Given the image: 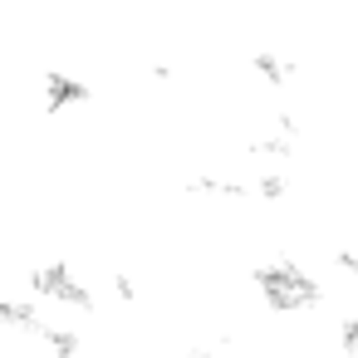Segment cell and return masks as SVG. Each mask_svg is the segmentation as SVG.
Listing matches in <instances>:
<instances>
[{
  "label": "cell",
  "instance_id": "cell-1",
  "mask_svg": "<svg viewBox=\"0 0 358 358\" xmlns=\"http://www.w3.org/2000/svg\"><path fill=\"white\" fill-rule=\"evenodd\" d=\"M250 285H255L260 299H265L270 309H280V314H299V309H314V304L324 299L319 280H314L304 265H294V260L255 265V270H250Z\"/></svg>",
  "mask_w": 358,
  "mask_h": 358
},
{
  "label": "cell",
  "instance_id": "cell-2",
  "mask_svg": "<svg viewBox=\"0 0 358 358\" xmlns=\"http://www.w3.org/2000/svg\"><path fill=\"white\" fill-rule=\"evenodd\" d=\"M250 79L265 84V89H289L294 64H289V55H280V50H250Z\"/></svg>",
  "mask_w": 358,
  "mask_h": 358
},
{
  "label": "cell",
  "instance_id": "cell-3",
  "mask_svg": "<svg viewBox=\"0 0 358 358\" xmlns=\"http://www.w3.org/2000/svg\"><path fill=\"white\" fill-rule=\"evenodd\" d=\"M289 196V177L285 172H260L250 182V201H285Z\"/></svg>",
  "mask_w": 358,
  "mask_h": 358
},
{
  "label": "cell",
  "instance_id": "cell-4",
  "mask_svg": "<svg viewBox=\"0 0 358 358\" xmlns=\"http://www.w3.org/2000/svg\"><path fill=\"white\" fill-rule=\"evenodd\" d=\"M334 260H338V270H343L348 280H358V255H353V250H338Z\"/></svg>",
  "mask_w": 358,
  "mask_h": 358
}]
</instances>
